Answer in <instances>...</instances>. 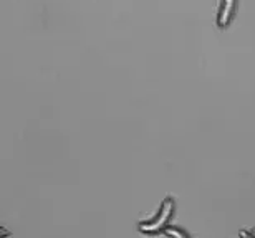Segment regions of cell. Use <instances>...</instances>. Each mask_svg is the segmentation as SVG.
I'll use <instances>...</instances> for the list:
<instances>
[{
	"instance_id": "cell-1",
	"label": "cell",
	"mask_w": 255,
	"mask_h": 238,
	"mask_svg": "<svg viewBox=\"0 0 255 238\" xmlns=\"http://www.w3.org/2000/svg\"><path fill=\"white\" fill-rule=\"evenodd\" d=\"M174 199L172 197H166L162 200V204L157 210V214L152 217L149 220H144V222H139L137 229H139L141 234L144 235H159V234H164L166 229L169 227L172 217H174Z\"/></svg>"
},
{
	"instance_id": "cell-2",
	"label": "cell",
	"mask_w": 255,
	"mask_h": 238,
	"mask_svg": "<svg viewBox=\"0 0 255 238\" xmlns=\"http://www.w3.org/2000/svg\"><path fill=\"white\" fill-rule=\"evenodd\" d=\"M234 2L236 0H224L222 2V8H221V15H219V23L224 25L229 22V17L234 12Z\"/></svg>"
},
{
	"instance_id": "cell-3",
	"label": "cell",
	"mask_w": 255,
	"mask_h": 238,
	"mask_svg": "<svg viewBox=\"0 0 255 238\" xmlns=\"http://www.w3.org/2000/svg\"><path fill=\"white\" fill-rule=\"evenodd\" d=\"M164 235L167 238H189L187 232H184L182 229H177V227H167Z\"/></svg>"
},
{
	"instance_id": "cell-4",
	"label": "cell",
	"mask_w": 255,
	"mask_h": 238,
	"mask_svg": "<svg viewBox=\"0 0 255 238\" xmlns=\"http://www.w3.org/2000/svg\"><path fill=\"white\" fill-rule=\"evenodd\" d=\"M241 238H255V229L254 230H244V232H241Z\"/></svg>"
}]
</instances>
